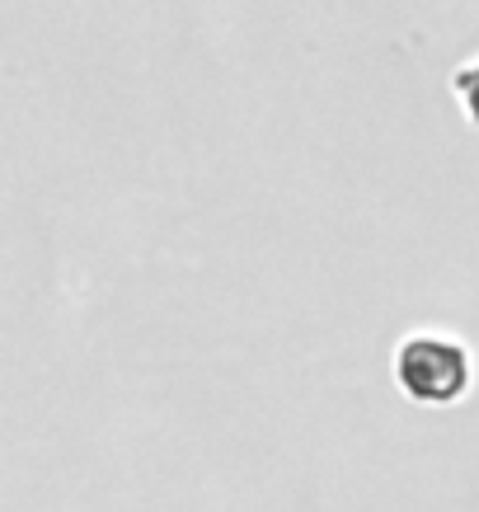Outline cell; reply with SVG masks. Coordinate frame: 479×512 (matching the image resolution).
<instances>
[{"label": "cell", "mask_w": 479, "mask_h": 512, "mask_svg": "<svg viewBox=\"0 0 479 512\" xmlns=\"http://www.w3.org/2000/svg\"><path fill=\"white\" fill-rule=\"evenodd\" d=\"M395 372H400L404 395H414L423 404H447L461 400L465 386H470V357H465V348L456 339L414 334V339L400 343Z\"/></svg>", "instance_id": "obj_1"}, {"label": "cell", "mask_w": 479, "mask_h": 512, "mask_svg": "<svg viewBox=\"0 0 479 512\" xmlns=\"http://www.w3.org/2000/svg\"><path fill=\"white\" fill-rule=\"evenodd\" d=\"M451 90L461 94L465 113H470V123H479V62L475 66H461L456 76H451Z\"/></svg>", "instance_id": "obj_2"}]
</instances>
